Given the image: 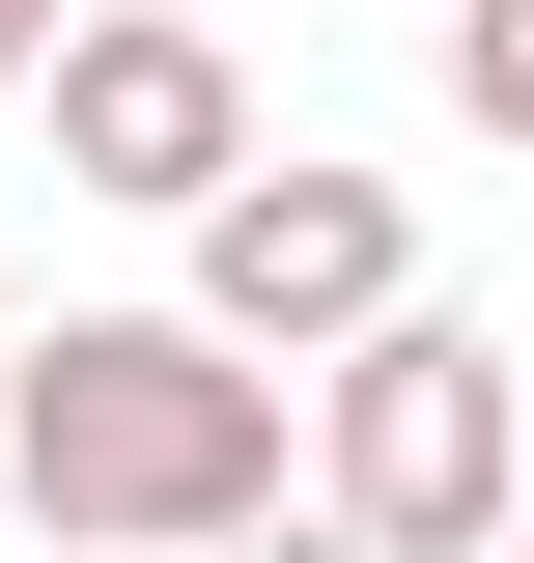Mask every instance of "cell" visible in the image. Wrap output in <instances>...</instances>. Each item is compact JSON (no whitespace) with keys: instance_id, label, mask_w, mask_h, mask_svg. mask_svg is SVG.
<instances>
[{"instance_id":"cell-7","label":"cell","mask_w":534,"mask_h":563,"mask_svg":"<svg viewBox=\"0 0 534 563\" xmlns=\"http://www.w3.org/2000/svg\"><path fill=\"white\" fill-rule=\"evenodd\" d=\"M57 29H85V0H0V85H29V57H57Z\"/></svg>"},{"instance_id":"cell-5","label":"cell","mask_w":534,"mask_h":563,"mask_svg":"<svg viewBox=\"0 0 534 563\" xmlns=\"http://www.w3.org/2000/svg\"><path fill=\"white\" fill-rule=\"evenodd\" d=\"M422 29H450V113H478V141H534V0H422Z\"/></svg>"},{"instance_id":"cell-8","label":"cell","mask_w":534,"mask_h":563,"mask_svg":"<svg viewBox=\"0 0 534 563\" xmlns=\"http://www.w3.org/2000/svg\"><path fill=\"white\" fill-rule=\"evenodd\" d=\"M0 339H29V254H0Z\"/></svg>"},{"instance_id":"cell-2","label":"cell","mask_w":534,"mask_h":563,"mask_svg":"<svg viewBox=\"0 0 534 563\" xmlns=\"http://www.w3.org/2000/svg\"><path fill=\"white\" fill-rule=\"evenodd\" d=\"M310 507L366 563H507L534 507V366L478 339V310H366V339L310 366Z\"/></svg>"},{"instance_id":"cell-9","label":"cell","mask_w":534,"mask_h":563,"mask_svg":"<svg viewBox=\"0 0 534 563\" xmlns=\"http://www.w3.org/2000/svg\"><path fill=\"white\" fill-rule=\"evenodd\" d=\"M507 563H534V507H507Z\"/></svg>"},{"instance_id":"cell-1","label":"cell","mask_w":534,"mask_h":563,"mask_svg":"<svg viewBox=\"0 0 534 563\" xmlns=\"http://www.w3.org/2000/svg\"><path fill=\"white\" fill-rule=\"evenodd\" d=\"M0 507L57 563H225L281 507V366H225L198 310H57L0 339Z\"/></svg>"},{"instance_id":"cell-3","label":"cell","mask_w":534,"mask_h":563,"mask_svg":"<svg viewBox=\"0 0 534 563\" xmlns=\"http://www.w3.org/2000/svg\"><path fill=\"white\" fill-rule=\"evenodd\" d=\"M366 310H422V225H394V169L281 141V169H225V198H198V339H225V366H337Z\"/></svg>"},{"instance_id":"cell-4","label":"cell","mask_w":534,"mask_h":563,"mask_svg":"<svg viewBox=\"0 0 534 563\" xmlns=\"http://www.w3.org/2000/svg\"><path fill=\"white\" fill-rule=\"evenodd\" d=\"M29 85H57V169H85V198H141V225H198L225 169H254V57H225L198 0H85Z\"/></svg>"},{"instance_id":"cell-6","label":"cell","mask_w":534,"mask_h":563,"mask_svg":"<svg viewBox=\"0 0 534 563\" xmlns=\"http://www.w3.org/2000/svg\"><path fill=\"white\" fill-rule=\"evenodd\" d=\"M225 563H366V536H337V507H254V536H225Z\"/></svg>"}]
</instances>
